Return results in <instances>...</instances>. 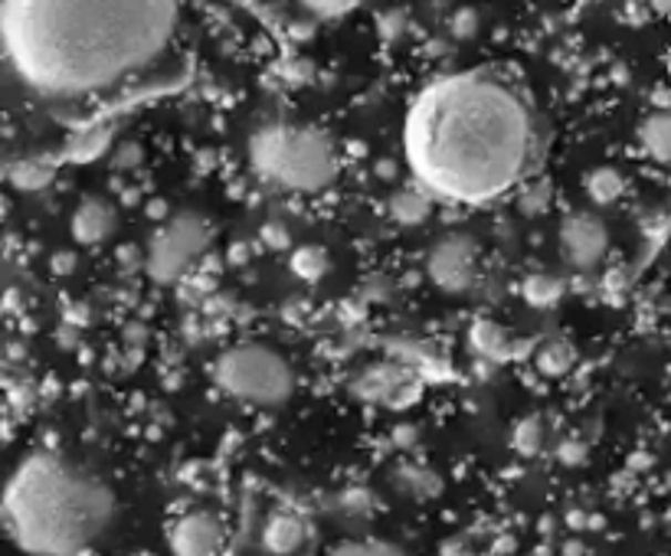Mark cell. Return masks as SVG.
Instances as JSON below:
<instances>
[{"label":"cell","instance_id":"1","mask_svg":"<svg viewBox=\"0 0 671 556\" xmlns=\"http://www.w3.org/2000/svg\"><path fill=\"white\" fill-rule=\"evenodd\" d=\"M177 13V0H3V56L40 95H92L148 70L171 47Z\"/></svg>","mask_w":671,"mask_h":556},{"label":"cell","instance_id":"2","mask_svg":"<svg viewBox=\"0 0 671 556\" xmlns=\"http://www.w3.org/2000/svg\"><path fill=\"white\" fill-rule=\"evenodd\" d=\"M406 161L420 187L448 204H488L522 181L530 119L522 99L485 72L433 82L410 109Z\"/></svg>","mask_w":671,"mask_h":556},{"label":"cell","instance_id":"3","mask_svg":"<svg viewBox=\"0 0 671 556\" xmlns=\"http://www.w3.org/2000/svg\"><path fill=\"white\" fill-rule=\"evenodd\" d=\"M112 521V487L56 452L27 455L3 491V527L27 556H85Z\"/></svg>","mask_w":671,"mask_h":556},{"label":"cell","instance_id":"4","mask_svg":"<svg viewBox=\"0 0 671 556\" xmlns=\"http://www.w3.org/2000/svg\"><path fill=\"white\" fill-rule=\"evenodd\" d=\"M252 167L259 177L299 191V194H318L334 184L338 177V151L331 138L308 125H266L252 135L249 144Z\"/></svg>","mask_w":671,"mask_h":556},{"label":"cell","instance_id":"5","mask_svg":"<svg viewBox=\"0 0 671 556\" xmlns=\"http://www.w3.org/2000/svg\"><path fill=\"white\" fill-rule=\"evenodd\" d=\"M214 380L229 400H239L256 410H276L296 390V373L289 360L279 350L252 341L226 348L214 363Z\"/></svg>","mask_w":671,"mask_h":556},{"label":"cell","instance_id":"6","mask_svg":"<svg viewBox=\"0 0 671 556\" xmlns=\"http://www.w3.org/2000/svg\"><path fill=\"white\" fill-rule=\"evenodd\" d=\"M210 243H214V229L204 216L177 213L154 229L145 253V269L154 281L171 285L190 272V266L207 253Z\"/></svg>","mask_w":671,"mask_h":556},{"label":"cell","instance_id":"7","mask_svg":"<svg viewBox=\"0 0 671 556\" xmlns=\"http://www.w3.org/2000/svg\"><path fill=\"white\" fill-rule=\"evenodd\" d=\"M475 262H478V246L468 236L452 233L446 239H440L430 253V278L443 291H465L475 281Z\"/></svg>","mask_w":671,"mask_h":556},{"label":"cell","instance_id":"8","mask_svg":"<svg viewBox=\"0 0 671 556\" xmlns=\"http://www.w3.org/2000/svg\"><path fill=\"white\" fill-rule=\"evenodd\" d=\"M224 540V527L210 511H194L177 517L167 537L174 556H220Z\"/></svg>","mask_w":671,"mask_h":556},{"label":"cell","instance_id":"9","mask_svg":"<svg viewBox=\"0 0 671 556\" xmlns=\"http://www.w3.org/2000/svg\"><path fill=\"white\" fill-rule=\"evenodd\" d=\"M606 246H609L606 229H602V223H599L597 216H590V213L570 216L564 223V229H560V249H564L567 262L577 266V269H593V266H599L602 256H606Z\"/></svg>","mask_w":671,"mask_h":556},{"label":"cell","instance_id":"10","mask_svg":"<svg viewBox=\"0 0 671 556\" xmlns=\"http://www.w3.org/2000/svg\"><path fill=\"white\" fill-rule=\"evenodd\" d=\"M70 226H73V239L79 246H99L115 233V207L99 197H89L73 209Z\"/></svg>","mask_w":671,"mask_h":556},{"label":"cell","instance_id":"11","mask_svg":"<svg viewBox=\"0 0 671 556\" xmlns=\"http://www.w3.org/2000/svg\"><path fill=\"white\" fill-rule=\"evenodd\" d=\"M304 537H308L304 521L299 514H289V511H276L262 524V547L272 556L299 554L304 547Z\"/></svg>","mask_w":671,"mask_h":556},{"label":"cell","instance_id":"12","mask_svg":"<svg viewBox=\"0 0 671 556\" xmlns=\"http://www.w3.org/2000/svg\"><path fill=\"white\" fill-rule=\"evenodd\" d=\"M642 141L655 157H671V119L655 115L642 125Z\"/></svg>","mask_w":671,"mask_h":556},{"label":"cell","instance_id":"13","mask_svg":"<svg viewBox=\"0 0 671 556\" xmlns=\"http://www.w3.org/2000/svg\"><path fill=\"white\" fill-rule=\"evenodd\" d=\"M328 556H406L396 544L386 540H348L341 547H334Z\"/></svg>","mask_w":671,"mask_h":556},{"label":"cell","instance_id":"14","mask_svg":"<svg viewBox=\"0 0 671 556\" xmlns=\"http://www.w3.org/2000/svg\"><path fill=\"white\" fill-rule=\"evenodd\" d=\"M587 187H590V197H593L597 204H612V200L622 194V181H619V174L609 171V167H606V171H593Z\"/></svg>","mask_w":671,"mask_h":556},{"label":"cell","instance_id":"15","mask_svg":"<svg viewBox=\"0 0 671 556\" xmlns=\"http://www.w3.org/2000/svg\"><path fill=\"white\" fill-rule=\"evenodd\" d=\"M292 269H296V276H301L304 281H314V278H321L328 272V256H324L321 249H299V253L292 256Z\"/></svg>","mask_w":671,"mask_h":556},{"label":"cell","instance_id":"16","mask_svg":"<svg viewBox=\"0 0 671 556\" xmlns=\"http://www.w3.org/2000/svg\"><path fill=\"white\" fill-rule=\"evenodd\" d=\"M557 295H560V285H557V281H547L544 276L527 278V285H524V298H527L530 305H537V308L550 305Z\"/></svg>","mask_w":671,"mask_h":556},{"label":"cell","instance_id":"17","mask_svg":"<svg viewBox=\"0 0 671 556\" xmlns=\"http://www.w3.org/2000/svg\"><path fill=\"white\" fill-rule=\"evenodd\" d=\"M301 7L314 17H324V20H334V17H344L351 13L361 0H299Z\"/></svg>","mask_w":671,"mask_h":556},{"label":"cell","instance_id":"18","mask_svg":"<svg viewBox=\"0 0 671 556\" xmlns=\"http://www.w3.org/2000/svg\"><path fill=\"white\" fill-rule=\"evenodd\" d=\"M423 213H426V197H423V194H400V197L393 200V216H396L400 223H416Z\"/></svg>","mask_w":671,"mask_h":556},{"label":"cell","instance_id":"19","mask_svg":"<svg viewBox=\"0 0 671 556\" xmlns=\"http://www.w3.org/2000/svg\"><path fill=\"white\" fill-rule=\"evenodd\" d=\"M537 363H540V370L544 373H564L567 367H570V350L560 348V344H550V348L540 350V357H537Z\"/></svg>","mask_w":671,"mask_h":556}]
</instances>
